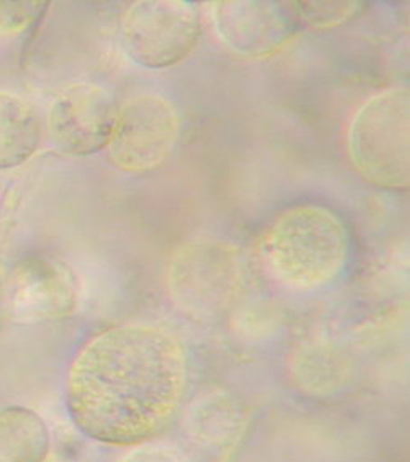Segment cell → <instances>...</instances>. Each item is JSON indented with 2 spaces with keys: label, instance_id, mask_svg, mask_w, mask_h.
I'll use <instances>...</instances> for the list:
<instances>
[{
  "label": "cell",
  "instance_id": "8",
  "mask_svg": "<svg viewBox=\"0 0 410 462\" xmlns=\"http://www.w3.org/2000/svg\"><path fill=\"white\" fill-rule=\"evenodd\" d=\"M116 98L98 84L76 82L61 90L48 112V134L70 156H89L107 148L116 128Z\"/></svg>",
  "mask_w": 410,
  "mask_h": 462
},
{
  "label": "cell",
  "instance_id": "15",
  "mask_svg": "<svg viewBox=\"0 0 410 462\" xmlns=\"http://www.w3.org/2000/svg\"><path fill=\"white\" fill-rule=\"evenodd\" d=\"M7 321L5 311V292H4V277L0 276V331L4 328V323Z\"/></svg>",
  "mask_w": 410,
  "mask_h": 462
},
{
  "label": "cell",
  "instance_id": "4",
  "mask_svg": "<svg viewBox=\"0 0 410 462\" xmlns=\"http://www.w3.org/2000/svg\"><path fill=\"white\" fill-rule=\"evenodd\" d=\"M200 35V12L186 0L135 2L122 22L126 53L146 69H166L186 60Z\"/></svg>",
  "mask_w": 410,
  "mask_h": 462
},
{
  "label": "cell",
  "instance_id": "9",
  "mask_svg": "<svg viewBox=\"0 0 410 462\" xmlns=\"http://www.w3.org/2000/svg\"><path fill=\"white\" fill-rule=\"evenodd\" d=\"M223 45L245 58H265L283 50L301 27L294 2L222 0L212 9Z\"/></svg>",
  "mask_w": 410,
  "mask_h": 462
},
{
  "label": "cell",
  "instance_id": "10",
  "mask_svg": "<svg viewBox=\"0 0 410 462\" xmlns=\"http://www.w3.org/2000/svg\"><path fill=\"white\" fill-rule=\"evenodd\" d=\"M43 142L42 116L28 100L0 92V170H12L35 156Z\"/></svg>",
  "mask_w": 410,
  "mask_h": 462
},
{
  "label": "cell",
  "instance_id": "11",
  "mask_svg": "<svg viewBox=\"0 0 410 462\" xmlns=\"http://www.w3.org/2000/svg\"><path fill=\"white\" fill-rule=\"evenodd\" d=\"M45 420L25 407L0 410V462H45L50 453Z\"/></svg>",
  "mask_w": 410,
  "mask_h": 462
},
{
  "label": "cell",
  "instance_id": "7",
  "mask_svg": "<svg viewBox=\"0 0 410 462\" xmlns=\"http://www.w3.org/2000/svg\"><path fill=\"white\" fill-rule=\"evenodd\" d=\"M241 281L240 251L227 243H192L176 251L170 287L181 307L214 313L230 302Z\"/></svg>",
  "mask_w": 410,
  "mask_h": 462
},
{
  "label": "cell",
  "instance_id": "13",
  "mask_svg": "<svg viewBox=\"0 0 410 462\" xmlns=\"http://www.w3.org/2000/svg\"><path fill=\"white\" fill-rule=\"evenodd\" d=\"M48 2L0 0V33L18 35L33 27L43 15Z\"/></svg>",
  "mask_w": 410,
  "mask_h": 462
},
{
  "label": "cell",
  "instance_id": "5",
  "mask_svg": "<svg viewBox=\"0 0 410 462\" xmlns=\"http://www.w3.org/2000/svg\"><path fill=\"white\" fill-rule=\"evenodd\" d=\"M179 136L181 116L174 104L156 94H143L118 108L108 154L118 170L140 174L168 160Z\"/></svg>",
  "mask_w": 410,
  "mask_h": 462
},
{
  "label": "cell",
  "instance_id": "12",
  "mask_svg": "<svg viewBox=\"0 0 410 462\" xmlns=\"http://www.w3.org/2000/svg\"><path fill=\"white\" fill-rule=\"evenodd\" d=\"M301 23L309 27L335 28L355 18L365 9V2H294Z\"/></svg>",
  "mask_w": 410,
  "mask_h": 462
},
{
  "label": "cell",
  "instance_id": "14",
  "mask_svg": "<svg viewBox=\"0 0 410 462\" xmlns=\"http://www.w3.org/2000/svg\"><path fill=\"white\" fill-rule=\"evenodd\" d=\"M118 462H179L172 454L156 448H143L126 454Z\"/></svg>",
  "mask_w": 410,
  "mask_h": 462
},
{
  "label": "cell",
  "instance_id": "1",
  "mask_svg": "<svg viewBox=\"0 0 410 462\" xmlns=\"http://www.w3.org/2000/svg\"><path fill=\"white\" fill-rule=\"evenodd\" d=\"M188 374V353L170 331L150 325L102 329L70 365L68 413L90 439L140 446L170 425Z\"/></svg>",
  "mask_w": 410,
  "mask_h": 462
},
{
  "label": "cell",
  "instance_id": "2",
  "mask_svg": "<svg viewBox=\"0 0 410 462\" xmlns=\"http://www.w3.org/2000/svg\"><path fill=\"white\" fill-rule=\"evenodd\" d=\"M347 225L329 207L294 205L277 214L258 240L268 276L291 291L311 292L335 282L347 269Z\"/></svg>",
  "mask_w": 410,
  "mask_h": 462
},
{
  "label": "cell",
  "instance_id": "6",
  "mask_svg": "<svg viewBox=\"0 0 410 462\" xmlns=\"http://www.w3.org/2000/svg\"><path fill=\"white\" fill-rule=\"evenodd\" d=\"M7 320L35 325L71 317L79 300V284L61 259L30 256L4 277Z\"/></svg>",
  "mask_w": 410,
  "mask_h": 462
},
{
  "label": "cell",
  "instance_id": "3",
  "mask_svg": "<svg viewBox=\"0 0 410 462\" xmlns=\"http://www.w3.org/2000/svg\"><path fill=\"white\" fill-rule=\"evenodd\" d=\"M348 156L373 186L389 190L410 186L409 90H384L359 107L348 130Z\"/></svg>",
  "mask_w": 410,
  "mask_h": 462
}]
</instances>
